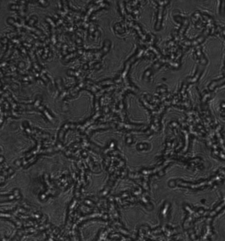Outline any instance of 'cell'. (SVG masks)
Listing matches in <instances>:
<instances>
[{
    "label": "cell",
    "mask_w": 225,
    "mask_h": 241,
    "mask_svg": "<svg viewBox=\"0 0 225 241\" xmlns=\"http://www.w3.org/2000/svg\"><path fill=\"white\" fill-rule=\"evenodd\" d=\"M19 192H18V190L15 191V194H14L13 195H11V196H8V197L0 198V201L5 200H12V199H14V198H15L16 197L19 198Z\"/></svg>",
    "instance_id": "obj_1"
}]
</instances>
